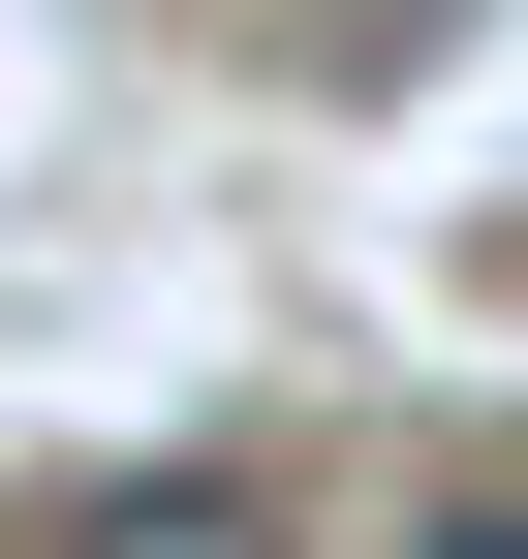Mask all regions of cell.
Listing matches in <instances>:
<instances>
[{
  "mask_svg": "<svg viewBox=\"0 0 528 559\" xmlns=\"http://www.w3.org/2000/svg\"><path fill=\"white\" fill-rule=\"evenodd\" d=\"M405 559H528V466H467V498H405Z\"/></svg>",
  "mask_w": 528,
  "mask_h": 559,
  "instance_id": "7a4b0ae2",
  "label": "cell"
},
{
  "mask_svg": "<svg viewBox=\"0 0 528 559\" xmlns=\"http://www.w3.org/2000/svg\"><path fill=\"white\" fill-rule=\"evenodd\" d=\"M62 559H280V498H249V466H156V498H94Z\"/></svg>",
  "mask_w": 528,
  "mask_h": 559,
  "instance_id": "6da1fadb",
  "label": "cell"
}]
</instances>
